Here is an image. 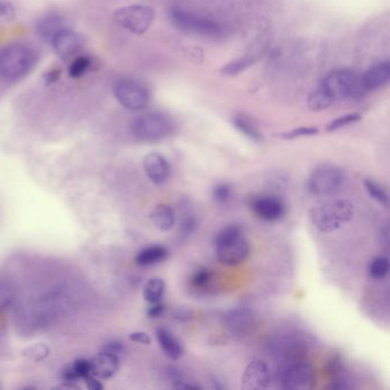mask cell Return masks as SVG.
Masks as SVG:
<instances>
[{
	"label": "cell",
	"mask_w": 390,
	"mask_h": 390,
	"mask_svg": "<svg viewBox=\"0 0 390 390\" xmlns=\"http://www.w3.org/2000/svg\"><path fill=\"white\" fill-rule=\"evenodd\" d=\"M68 308L69 298L65 290H52L25 307L21 320L30 329L44 327L54 322Z\"/></svg>",
	"instance_id": "6da1fadb"
},
{
	"label": "cell",
	"mask_w": 390,
	"mask_h": 390,
	"mask_svg": "<svg viewBox=\"0 0 390 390\" xmlns=\"http://www.w3.org/2000/svg\"><path fill=\"white\" fill-rule=\"evenodd\" d=\"M38 56L31 47L20 44L0 49V79L16 83L27 77L37 65Z\"/></svg>",
	"instance_id": "7a4b0ae2"
},
{
	"label": "cell",
	"mask_w": 390,
	"mask_h": 390,
	"mask_svg": "<svg viewBox=\"0 0 390 390\" xmlns=\"http://www.w3.org/2000/svg\"><path fill=\"white\" fill-rule=\"evenodd\" d=\"M309 214L311 222L318 230L330 234L338 230L346 222L351 221L355 214V209L349 200H339L316 206L311 209Z\"/></svg>",
	"instance_id": "3957f363"
},
{
	"label": "cell",
	"mask_w": 390,
	"mask_h": 390,
	"mask_svg": "<svg viewBox=\"0 0 390 390\" xmlns=\"http://www.w3.org/2000/svg\"><path fill=\"white\" fill-rule=\"evenodd\" d=\"M320 89L333 102L362 96L364 92L360 85V76L349 69L332 71L320 83Z\"/></svg>",
	"instance_id": "277c9868"
},
{
	"label": "cell",
	"mask_w": 390,
	"mask_h": 390,
	"mask_svg": "<svg viewBox=\"0 0 390 390\" xmlns=\"http://www.w3.org/2000/svg\"><path fill=\"white\" fill-rule=\"evenodd\" d=\"M172 125L171 120L162 112H145L138 115L131 123V132L142 142H157L169 136Z\"/></svg>",
	"instance_id": "5b68a950"
},
{
	"label": "cell",
	"mask_w": 390,
	"mask_h": 390,
	"mask_svg": "<svg viewBox=\"0 0 390 390\" xmlns=\"http://www.w3.org/2000/svg\"><path fill=\"white\" fill-rule=\"evenodd\" d=\"M344 176L342 169L332 164H323L308 176L306 187L313 196H331L342 187Z\"/></svg>",
	"instance_id": "8992f818"
},
{
	"label": "cell",
	"mask_w": 390,
	"mask_h": 390,
	"mask_svg": "<svg viewBox=\"0 0 390 390\" xmlns=\"http://www.w3.org/2000/svg\"><path fill=\"white\" fill-rule=\"evenodd\" d=\"M277 379L284 389H309L315 381V371L309 363L302 360L283 363L277 373Z\"/></svg>",
	"instance_id": "52a82bcc"
},
{
	"label": "cell",
	"mask_w": 390,
	"mask_h": 390,
	"mask_svg": "<svg viewBox=\"0 0 390 390\" xmlns=\"http://www.w3.org/2000/svg\"><path fill=\"white\" fill-rule=\"evenodd\" d=\"M114 20L120 27L140 36L147 32L152 25L155 11L152 7L145 5H131L118 8L114 13Z\"/></svg>",
	"instance_id": "ba28073f"
},
{
	"label": "cell",
	"mask_w": 390,
	"mask_h": 390,
	"mask_svg": "<svg viewBox=\"0 0 390 390\" xmlns=\"http://www.w3.org/2000/svg\"><path fill=\"white\" fill-rule=\"evenodd\" d=\"M114 96L125 109L143 110L149 103V91L143 84L131 78H123L115 84Z\"/></svg>",
	"instance_id": "9c48e42d"
},
{
	"label": "cell",
	"mask_w": 390,
	"mask_h": 390,
	"mask_svg": "<svg viewBox=\"0 0 390 390\" xmlns=\"http://www.w3.org/2000/svg\"><path fill=\"white\" fill-rule=\"evenodd\" d=\"M169 18L173 25L180 30L190 34H200L204 37H218L221 32V29L215 22L195 15L193 13L186 12L178 7H172L169 10Z\"/></svg>",
	"instance_id": "30bf717a"
},
{
	"label": "cell",
	"mask_w": 390,
	"mask_h": 390,
	"mask_svg": "<svg viewBox=\"0 0 390 390\" xmlns=\"http://www.w3.org/2000/svg\"><path fill=\"white\" fill-rule=\"evenodd\" d=\"M271 370L262 360H253L246 366L240 388L244 390L267 389L271 386Z\"/></svg>",
	"instance_id": "8fae6325"
},
{
	"label": "cell",
	"mask_w": 390,
	"mask_h": 390,
	"mask_svg": "<svg viewBox=\"0 0 390 390\" xmlns=\"http://www.w3.org/2000/svg\"><path fill=\"white\" fill-rule=\"evenodd\" d=\"M215 252L219 261L225 266H238L243 264L249 258L251 253V245L249 242L240 236V238L233 240L230 243L215 247Z\"/></svg>",
	"instance_id": "7c38bea8"
},
{
	"label": "cell",
	"mask_w": 390,
	"mask_h": 390,
	"mask_svg": "<svg viewBox=\"0 0 390 390\" xmlns=\"http://www.w3.org/2000/svg\"><path fill=\"white\" fill-rule=\"evenodd\" d=\"M253 212L264 221H277L285 214V204L280 197L264 195L255 197L251 203Z\"/></svg>",
	"instance_id": "4fadbf2b"
},
{
	"label": "cell",
	"mask_w": 390,
	"mask_h": 390,
	"mask_svg": "<svg viewBox=\"0 0 390 390\" xmlns=\"http://www.w3.org/2000/svg\"><path fill=\"white\" fill-rule=\"evenodd\" d=\"M53 48L58 56L63 59H68L70 56L77 54L84 46V38L82 34L69 28H62L58 34L53 37Z\"/></svg>",
	"instance_id": "5bb4252c"
},
{
	"label": "cell",
	"mask_w": 390,
	"mask_h": 390,
	"mask_svg": "<svg viewBox=\"0 0 390 390\" xmlns=\"http://www.w3.org/2000/svg\"><path fill=\"white\" fill-rule=\"evenodd\" d=\"M143 169L148 178L155 185H164L169 178V165L163 155L150 152L143 160Z\"/></svg>",
	"instance_id": "9a60e30c"
},
{
	"label": "cell",
	"mask_w": 390,
	"mask_h": 390,
	"mask_svg": "<svg viewBox=\"0 0 390 390\" xmlns=\"http://www.w3.org/2000/svg\"><path fill=\"white\" fill-rule=\"evenodd\" d=\"M390 79L389 62H380L372 65L371 68L360 76V85L364 92L377 91L381 87L386 86Z\"/></svg>",
	"instance_id": "2e32d148"
},
{
	"label": "cell",
	"mask_w": 390,
	"mask_h": 390,
	"mask_svg": "<svg viewBox=\"0 0 390 390\" xmlns=\"http://www.w3.org/2000/svg\"><path fill=\"white\" fill-rule=\"evenodd\" d=\"M254 317L246 308H238L229 311L225 316V324L231 334L244 337L252 329Z\"/></svg>",
	"instance_id": "e0dca14e"
},
{
	"label": "cell",
	"mask_w": 390,
	"mask_h": 390,
	"mask_svg": "<svg viewBox=\"0 0 390 390\" xmlns=\"http://www.w3.org/2000/svg\"><path fill=\"white\" fill-rule=\"evenodd\" d=\"M92 375L98 379H109L116 375L119 369V357L114 353L102 351L92 360Z\"/></svg>",
	"instance_id": "ac0fdd59"
},
{
	"label": "cell",
	"mask_w": 390,
	"mask_h": 390,
	"mask_svg": "<svg viewBox=\"0 0 390 390\" xmlns=\"http://www.w3.org/2000/svg\"><path fill=\"white\" fill-rule=\"evenodd\" d=\"M62 28H65V19L56 13H48L38 20L36 25V34L40 41L52 43V39Z\"/></svg>",
	"instance_id": "d6986e66"
},
{
	"label": "cell",
	"mask_w": 390,
	"mask_h": 390,
	"mask_svg": "<svg viewBox=\"0 0 390 390\" xmlns=\"http://www.w3.org/2000/svg\"><path fill=\"white\" fill-rule=\"evenodd\" d=\"M157 340L160 344V348L163 349L166 356L169 360H178L181 358L182 355L185 353L182 344H180L178 339L165 329H160L157 331Z\"/></svg>",
	"instance_id": "ffe728a7"
},
{
	"label": "cell",
	"mask_w": 390,
	"mask_h": 390,
	"mask_svg": "<svg viewBox=\"0 0 390 390\" xmlns=\"http://www.w3.org/2000/svg\"><path fill=\"white\" fill-rule=\"evenodd\" d=\"M151 220L160 231H169L176 225V212L169 205L160 204L151 213Z\"/></svg>",
	"instance_id": "44dd1931"
},
{
	"label": "cell",
	"mask_w": 390,
	"mask_h": 390,
	"mask_svg": "<svg viewBox=\"0 0 390 390\" xmlns=\"http://www.w3.org/2000/svg\"><path fill=\"white\" fill-rule=\"evenodd\" d=\"M169 255V251L162 245H154L147 249H142L141 252L136 255V262L141 267H149L154 264H160L166 260Z\"/></svg>",
	"instance_id": "7402d4cb"
},
{
	"label": "cell",
	"mask_w": 390,
	"mask_h": 390,
	"mask_svg": "<svg viewBox=\"0 0 390 390\" xmlns=\"http://www.w3.org/2000/svg\"><path fill=\"white\" fill-rule=\"evenodd\" d=\"M92 375V363L87 360H78L69 366L62 373V378L65 382H74L78 379H85Z\"/></svg>",
	"instance_id": "603a6c76"
},
{
	"label": "cell",
	"mask_w": 390,
	"mask_h": 390,
	"mask_svg": "<svg viewBox=\"0 0 390 390\" xmlns=\"http://www.w3.org/2000/svg\"><path fill=\"white\" fill-rule=\"evenodd\" d=\"M165 292V282L162 278L155 277L148 280L143 287V298L149 304L160 302Z\"/></svg>",
	"instance_id": "cb8c5ba5"
},
{
	"label": "cell",
	"mask_w": 390,
	"mask_h": 390,
	"mask_svg": "<svg viewBox=\"0 0 390 390\" xmlns=\"http://www.w3.org/2000/svg\"><path fill=\"white\" fill-rule=\"evenodd\" d=\"M196 216H195L193 211L187 207L185 212L182 213L181 222H180V227H178V238L181 240L189 238L196 229Z\"/></svg>",
	"instance_id": "d4e9b609"
},
{
	"label": "cell",
	"mask_w": 390,
	"mask_h": 390,
	"mask_svg": "<svg viewBox=\"0 0 390 390\" xmlns=\"http://www.w3.org/2000/svg\"><path fill=\"white\" fill-rule=\"evenodd\" d=\"M389 260L386 256H375L369 264L370 276L375 280H382L389 273Z\"/></svg>",
	"instance_id": "484cf974"
},
{
	"label": "cell",
	"mask_w": 390,
	"mask_h": 390,
	"mask_svg": "<svg viewBox=\"0 0 390 390\" xmlns=\"http://www.w3.org/2000/svg\"><path fill=\"white\" fill-rule=\"evenodd\" d=\"M364 186H365L366 190L369 193L370 196L378 202L381 205L384 207L389 206V196H388L387 191L384 190V188L378 185L377 182L373 181L371 178H365L364 180Z\"/></svg>",
	"instance_id": "4316f807"
},
{
	"label": "cell",
	"mask_w": 390,
	"mask_h": 390,
	"mask_svg": "<svg viewBox=\"0 0 390 390\" xmlns=\"http://www.w3.org/2000/svg\"><path fill=\"white\" fill-rule=\"evenodd\" d=\"M334 102L332 101L329 96H326L325 92L320 87L308 98V107L313 111L325 110L331 107Z\"/></svg>",
	"instance_id": "83f0119b"
},
{
	"label": "cell",
	"mask_w": 390,
	"mask_h": 390,
	"mask_svg": "<svg viewBox=\"0 0 390 390\" xmlns=\"http://www.w3.org/2000/svg\"><path fill=\"white\" fill-rule=\"evenodd\" d=\"M240 236H242V230H240V228L238 227V226L231 225L222 228L221 230L219 231L218 234L215 235V247L230 243L233 240L240 238Z\"/></svg>",
	"instance_id": "f1b7e54d"
},
{
	"label": "cell",
	"mask_w": 390,
	"mask_h": 390,
	"mask_svg": "<svg viewBox=\"0 0 390 390\" xmlns=\"http://www.w3.org/2000/svg\"><path fill=\"white\" fill-rule=\"evenodd\" d=\"M15 299V287L10 282L0 280V309H5L12 306Z\"/></svg>",
	"instance_id": "f546056e"
},
{
	"label": "cell",
	"mask_w": 390,
	"mask_h": 390,
	"mask_svg": "<svg viewBox=\"0 0 390 390\" xmlns=\"http://www.w3.org/2000/svg\"><path fill=\"white\" fill-rule=\"evenodd\" d=\"M234 126L236 127L242 134L251 138L252 141H261V134L259 133L258 129H255L252 124L249 123V122L244 119V118H235Z\"/></svg>",
	"instance_id": "4dcf8cb0"
},
{
	"label": "cell",
	"mask_w": 390,
	"mask_h": 390,
	"mask_svg": "<svg viewBox=\"0 0 390 390\" xmlns=\"http://www.w3.org/2000/svg\"><path fill=\"white\" fill-rule=\"evenodd\" d=\"M253 60L249 58H242V59L236 60V61L230 62L222 69V74H228V76H235L240 74L242 71L251 67Z\"/></svg>",
	"instance_id": "1f68e13d"
},
{
	"label": "cell",
	"mask_w": 390,
	"mask_h": 390,
	"mask_svg": "<svg viewBox=\"0 0 390 390\" xmlns=\"http://www.w3.org/2000/svg\"><path fill=\"white\" fill-rule=\"evenodd\" d=\"M91 65V60L87 56H80L71 63L69 68V76L71 78H79L86 72Z\"/></svg>",
	"instance_id": "d6a6232c"
},
{
	"label": "cell",
	"mask_w": 390,
	"mask_h": 390,
	"mask_svg": "<svg viewBox=\"0 0 390 390\" xmlns=\"http://www.w3.org/2000/svg\"><path fill=\"white\" fill-rule=\"evenodd\" d=\"M362 116L360 114H349L342 117L337 118V119L332 120L331 123L326 126V131L329 132H334L337 129H342V127L351 125V124L356 123L360 120Z\"/></svg>",
	"instance_id": "836d02e7"
},
{
	"label": "cell",
	"mask_w": 390,
	"mask_h": 390,
	"mask_svg": "<svg viewBox=\"0 0 390 390\" xmlns=\"http://www.w3.org/2000/svg\"><path fill=\"white\" fill-rule=\"evenodd\" d=\"M320 133V129L316 127H300V129H292L289 132L280 133L278 138L284 140H292V138H301V136H313Z\"/></svg>",
	"instance_id": "e575fe53"
},
{
	"label": "cell",
	"mask_w": 390,
	"mask_h": 390,
	"mask_svg": "<svg viewBox=\"0 0 390 390\" xmlns=\"http://www.w3.org/2000/svg\"><path fill=\"white\" fill-rule=\"evenodd\" d=\"M231 196V186L229 183H220L212 191L213 200L219 204L227 202Z\"/></svg>",
	"instance_id": "d590c367"
},
{
	"label": "cell",
	"mask_w": 390,
	"mask_h": 390,
	"mask_svg": "<svg viewBox=\"0 0 390 390\" xmlns=\"http://www.w3.org/2000/svg\"><path fill=\"white\" fill-rule=\"evenodd\" d=\"M209 280H211V271L206 268H200L194 273V276L191 278V283L196 287H205L209 283Z\"/></svg>",
	"instance_id": "8d00e7d4"
},
{
	"label": "cell",
	"mask_w": 390,
	"mask_h": 390,
	"mask_svg": "<svg viewBox=\"0 0 390 390\" xmlns=\"http://www.w3.org/2000/svg\"><path fill=\"white\" fill-rule=\"evenodd\" d=\"M15 7L10 1L0 0V19L5 21H12L15 18Z\"/></svg>",
	"instance_id": "74e56055"
},
{
	"label": "cell",
	"mask_w": 390,
	"mask_h": 390,
	"mask_svg": "<svg viewBox=\"0 0 390 390\" xmlns=\"http://www.w3.org/2000/svg\"><path fill=\"white\" fill-rule=\"evenodd\" d=\"M342 370V358H340L338 355H335V356L332 357L330 362L327 363V371H329L330 375H338Z\"/></svg>",
	"instance_id": "f35d334b"
},
{
	"label": "cell",
	"mask_w": 390,
	"mask_h": 390,
	"mask_svg": "<svg viewBox=\"0 0 390 390\" xmlns=\"http://www.w3.org/2000/svg\"><path fill=\"white\" fill-rule=\"evenodd\" d=\"M129 338L131 342H136V344H151L150 335L145 333V332H134V333H131V334H129Z\"/></svg>",
	"instance_id": "ab89813d"
},
{
	"label": "cell",
	"mask_w": 390,
	"mask_h": 390,
	"mask_svg": "<svg viewBox=\"0 0 390 390\" xmlns=\"http://www.w3.org/2000/svg\"><path fill=\"white\" fill-rule=\"evenodd\" d=\"M167 375H169V380L172 381L173 386L186 380L185 375L182 373L181 370H178V368H169Z\"/></svg>",
	"instance_id": "60d3db41"
},
{
	"label": "cell",
	"mask_w": 390,
	"mask_h": 390,
	"mask_svg": "<svg viewBox=\"0 0 390 390\" xmlns=\"http://www.w3.org/2000/svg\"><path fill=\"white\" fill-rule=\"evenodd\" d=\"M103 351L108 353H114L116 356L119 357V355L124 353V344L122 342H111L105 344Z\"/></svg>",
	"instance_id": "b9f144b4"
},
{
	"label": "cell",
	"mask_w": 390,
	"mask_h": 390,
	"mask_svg": "<svg viewBox=\"0 0 390 390\" xmlns=\"http://www.w3.org/2000/svg\"><path fill=\"white\" fill-rule=\"evenodd\" d=\"M150 304V307L148 308V316L150 317V318H157V317L163 315L164 311H165V306L163 304L156 302V304Z\"/></svg>",
	"instance_id": "7bdbcfd3"
},
{
	"label": "cell",
	"mask_w": 390,
	"mask_h": 390,
	"mask_svg": "<svg viewBox=\"0 0 390 390\" xmlns=\"http://www.w3.org/2000/svg\"><path fill=\"white\" fill-rule=\"evenodd\" d=\"M86 381L87 388L91 390H101L103 389V384H101V381L96 375H89L86 378L84 379Z\"/></svg>",
	"instance_id": "ee69618b"
},
{
	"label": "cell",
	"mask_w": 390,
	"mask_h": 390,
	"mask_svg": "<svg viewBox=\"0 0 390 390\" xmlns=\"http://www.w3.org/2000/svg\"><path fill=\"white\" fill-rule=\"evenodd\" d=\"M60 77H61V70H60V69H53V70L48 71V72L45 74L44 79H45V83H46L47 85H51V84H54L56 82H58Z\"/></svg>",
	"instance_id": "f6af8a7d"
},
{
	"label": "cell",
	"mask_w": 390,
	"mask_h": 390,
	"mask_svg": "<svg viewBox=\"0 0 390 390\" xmlns=\"http://www.w3.org/2000/svg\"><path fill=\"white\" fill-rule=\"evenodd\" d=\"M330 388L335 390L351 389V384H349V381L346 378H337L333 381V384H331Z\"/></svg>",
	"instance_id": "bcb514c9"
},
{
	"label": "cell",
	"mask_w": 390,
	"mask_h": 390,
	"mask_svg": "<svg viewBox=\"0 0 390 390\" xmlns=\"http://www.w3.org/2000/svg\"><path fill=\"white\" fill-rule=\"evenodd\" d=\"M381 237H384V240H381V243H384V245L388 244V240H389V230H388V227H384L382 230H381Z\"/></svg>",
	"instance_id": "7dc6e473"
},
{
	"label": "cell",
	"mask_w": 390,
	"mask_h": 390,
	"mask_svg": "<svg viewBox=\"0 0 390 390\" xmlns=\"http://www.w3.org/2000/svg\"><path fill=\"white\" fill-rule=\"evenodd\" d=\"M189 316H190V313H188V311H180V309H178V313H176V318L181 320H189Z\"/></svg>",
	"instance_id": "c3c4849f"
}]
</instances>
